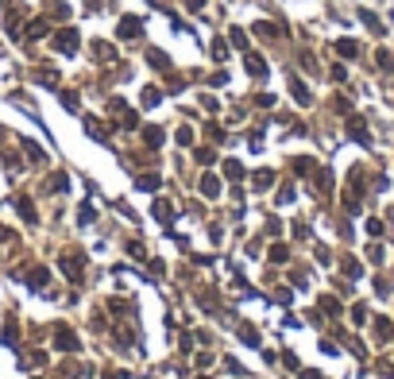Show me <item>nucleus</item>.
<instances>
[{"label":"nucleus","mask_w":394,"mask_h":379,"mask_svg":"<svg viewBox=\"0 0 394 379\" xmlns=\"http://www.w3.org/2000/svg\"><path fill=\"white\" fill-rule=\"evenodd\" d=\"M139 35H143V24H139L135 16L120 20V39H139Z\"/></svg>","instance_id":"f257e3e1"},{"label":"nucleus","mask_w":394,"mask_h":379,"mask_svg":"<svg viewBox=\"0 0 394 379\" xmlns=\"http://www.w3.org/2000/svg\"><path fill=\"white\" fill-rule=\"evenodd\" d=\"M54 46H58V50H66V54H73V50H77V31L73 28H66L58 35V39H54Z\"/></svg>","instance_id":"f03ea898"},{"label":"nucleus","mask_w":394,"mask_h":379,"mask_svg":"<svg viewBox=\"0 0 394 379\" xmlns=\"http://www.w3.org/2000/svg\"><path fill=\"white\" fill-rule=\"evenodd\" d=\"M348 132L360 140V144H371V136H367V128H364V120H360V116H352V120H348Z\"/></svg>","instance_id":"7ed1b4c3"},{"label":"nucleus","mask_w":394,"mask_h":379,"mask_svg":"<svg viewBox=\"0 0 394 379\" xmlns=\"http://www.w3.org/2000/svg\"><path fill=\"white\" fill-rule=\"evenodd\" d=\"M336 50H340L344 58H356V54H360V43H356V39H340V43H336Z\"/></svg>","instance_id":"20e7f679"},{"label":"nucleus","mask_w":394,"mask_h":379,"mask_svg":"<svg viewBox=\"0 0 394 379\" xmlns=\"http://www.w3.org/2000/svg\"><path fill=\"white\" fill-rule=\"evenodd\" d=\"M248 70H251V78H267V62L255 58V54H248Z\"/></svg>","instance_id":"39448f33"},{"label":"nucleus","mask_w":394,"mask_h":379,"mask_svg":"<svg viewBox=\"0 0 394 379\" xmlns=\"http://www.w3.org/2000/svg\"><path fill=\"white\" fill-rule=\"evenodd\" d=\"M147 62H151L155 70H170V58H166L162 50H151V54H147Z\"/></svg>","instance_id":"423d86ee"},{"label":"nucleus","mask_w":394,"mask_h":379,"mask_svg":"<svg viewBox=\"0 0 394 379\" xmlns=\"http://www.w3.org/2000/svg\"><path fill=\"white\" fill-rule=\"evenodd\" d=\"M213 58H228V43H224V39H213Z\"/></svg>","instance_id":"0eeeda50"},{"label":"nucleus","mask_w":394,"mask_h":379,"mask_svg":"<svg viewBox=\"0 0 394 379\" xmlns=\"http://www.w3.org/2000/svg\"><path fill=\"white\" fill-rule=\"evenodd\" d=\"M290 89H294V97H298L302 104H309V93H306V86H302V82H290Z\"/></svg>","instance_id":"6e6552de"},{"label":"nucleus","mask_w":394,"mask_h":379,"mask_svg":"<svg viewBox=\"0 0 394 379\" xmlns=\"http://www.w3.org/2000/svg\"><path fill=\"white\" fill-rule=\"evenodd\" d=\"M27 31H31V39H43V35H46V24H43V20H35Z\"/></svg>","instance_id":"1a4fd4ad"},{"label":"nucleus","mask_w":394,"mask_h":379,"mask_svg":"<svg viewBox=\"0 0 394 379\" xmlns=\"http://www.w3.org/2000/svg\"><path fill=\"white\" fill-rule=\"evenodd\" d=\"M224 174H228V178H240V174H244V166H240V162H224Z\"/></svg>","instance_id":"9d476101"},{"label":"nucleus","mask_w":394,"mask_h":379,"mask_svg":"<svg viewBox=\"0 0 394 379\" xmlns=\"http://www.w3.org/2000/svg\"><path fill=\"white\" fill-rule=\"evenodd\" d=\"M147 144L159 147V144H162V128H147Z\"/></svg>","instance_id":"9b49d317"},{"label":"nucleus","mask_w":394,"mask_h":379,"mask_svg":"<svg viewBox=\"0 0 394 379\" xmlns=\"http://www.w3.org/2000/svg\"><path fill=\"white\" fill-rule=\"evenodd\" d=\"M159 97H162L159 89H147V93H143V101H147V104H159Z\"/></svg>","instance_id":"f8f14e48"},{"label":"nucleus","mask_w":394,"mask_h":379,"mask_svg":"<svg viewBox=\"0 0 394 379\" xmlns=\"http://www.w3.org/2000/svg\"><path fill=\"white\" fill-rule=\"evenodd\" d=\"M190 8H193V12H201V8H205V0H190Z\"/></svg>","instance_id":"ddd939ff"}]
</instances>
